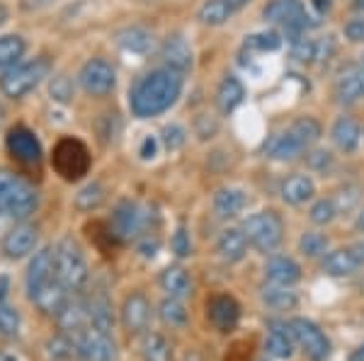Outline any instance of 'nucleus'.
<instances>
[{"instance_id": "f257e3e1", "label": "nucleus", "mask_w": 364, "mask_h": 361, "mask_svg": "<svg viewBox=\"0 0 364 361\" xmlns=\"http://www.w3.org/2000/svg\"><path fill=\"white\" fill-rule=\"evenodd\" d=\"M185 78L182 73L173 68H156V71L146 73L144 78L136 80V85L129 92V107L132 114L139 119H151L163 112H168L175 102H178Z\"/></svg>"}, {"instance_id": "f03ea898", "label": "nucleus", "mask_w": 364, "mask_h": 361, "mask_svg": "<svg viewBox=\"0 0 364 361\" xmlns=\"http://www.w3.org/2000/svg\"><path fill=\"white\" fill-rule=\"evenodd\" d=\"M37 209V191L25 179L0 167V211L10 221H25Z\"/></svg>"}, {"instance_id": "7ed1b4c3", "label": "nucleus", "mask_w": 364, "mask_h": 361, "mask_svg": "<svg viewBox=\"0 0 364 361\" xmlns=\"http://www.w3.org/2000/svg\"><path fill=\"white\" fill-rule=\"evenodd\" d=\"M240 231L248 238V245L257 252H274L284 240V221L277 211H257L240 223Z\"/></svg>"}, {"instance_id": "20e7f679", "label": "nucleus", "mask_w": 364, "mask_h": 361, "mask_svg": "<svg viewBox=\"0 0 364 361\" xmlns=\"http://www.w3.org/2000/svg\"><path fill=\"white\" fill-rule=\"evenodd\" d=\"M54 267H56V279L68 291H80L87 284V279H90L83 250H80L78 243L70 240V238H63V240L56 243Z\"/></svg>"}, {"instance_id": "39448f33", "label": "nucleus", "mask_w": 364, "mask_h": 361, "mask_svg": "<svg viewBox=\"0 0 364 361\" xmlns=\"http://www.w3.org/2000/svg\"><path fill=\"white\" fill-rule=\"evenodd\" d=\"M51 66L46 58H34V61L27 63H15L8 71L0 75V92L5 97H13V100H20L27 92H32L42 80L49 75Z\"/></svg>"}, {"instance_id": "423d86ee", "label": "nucleus", "mask_w": 364, "mask_h": 361, "mask_svg": "<svg viewBox=\"0 0 364 361\" xmlns=\"http://www.w3.org/2000/svg\"><path fill=\"white\" fill-rule=\"evenodd\" d=\"M289 330H291L294 342L304 349V354H306L311 361H328V357L333 354L331 340H328V335L323 333L314 320L291 318L289 320Z\"/></svg>"}, {"instance_id": "0eeeda50", "label": "nucleus", "mask_w": 364, "mask_h": 361, "mask_svg": "<svg viewBox=\"0 0 364 361\" xmlns=\"http://www.w3.org/2000/svg\"><path fill=\"white\" fill-rule=\"evenodd\" d=\"M265 22L272 25H282L287 29L289 37H294L291 42L304 37V29H306V8H304L301 0H269L262 10Z\"/></svg>"}, {"instance_id": "6e6552de", "label": "nucleus", "mask_w": 364, "mask_h": 361, "mask_svg": "<svg viewBox=\"0 0 364 361\" xmlns=\"http://www.w3.org/2000/svg\"><path fill=\"white\" fill-rule=\"evenodd\" d=\"M146 228H149V211H146L144 206H139L136 201H119L117 204L112 221H109L112 238L127 243V240L139 238Z\"/></svg>"}, {"instance_id": "1a4fd4ad", "label": "nucleus", "mask_w": 364, "mask_h": 361, "mask_svg": "<svg viewBox=\"0 0 364 361\" xmlns=\"http://www.w3.org/2000/svg\"><path fill=\"white\" fill-rule=\"evenodd\" d=\"M54 167L68 182L80 179L83 174H87V167H90L87 148L80 141H75V138H63L54 150Z\"/></svg>"}, {"instance_id": "9d476101", "label": "nucleus", "mask_w": 364, "mask_h": 361, "mask_svg": "<svg viewBox=\"0 0 364 361\" xmlns=\"http://www.w3.org/2000/svg\"><path fill=\"white\" fill-rule=\"evenodd\" d=\"M80 85L87 95L92 97H105L114 90L117 85V73H114V66L107 61V58H90L83 68H80V75H78Z\"/></svg>"}, {"instance_id": "9b49d317", "label": "nucleus", "mask_w": 364, "mask_h": 361, "mask_svg": "<svg viewBox=\"0 0 364 361\" xmlns=\"http://www.w3.org/2000/svg\"><path fill=\"white\" fill-rule=\"evenodd\" d=\"M75 345H78V357L83 361H117V345L107 333L85 328L75 335Z\"/></svg>"}, {"instance_id": "f8f14e48", "label": "nucleus", "mask_w": 364, "mask_h": 361, "mask_svg": "<svg viewBox=\"0 0 364 361\" xmlns=\"http://www.w3.org/2000/svg\"><path fill=\"white\" fill-rule=\"evenodd\" d=\"M151 323V301L146 299L141 291H134L122 304V325H124L127 335L136 337L149 330Z\"/></svg>"}, {"instance_id": "ddd939ff", "label": "nucleus", "mask_w": 364, "mask_h": 361, "mask_svg": "<svg viewBox=\"0 0 364 361\" xmlns=\"http://www.w3.org/2000/svg\"><path fill=\"white\" fill-rule=\"evenodd\" d=\"M207 318L209 323L214 325V330L219 333H233L238 328V320H240V306L233 296L228 294H216L209 299L207 304Z\"/></svg>"}, {"instance_id": "4468645a", "label": "nucleus", "mask_w": 364, "mask_h": 361, "mask_svg": "<svg viewBox=\"0 0 364 361\" xmlns=\"http://www.w3.org/2000/svg\"><path fill=\"white\" fill-rule=\"evenodd\" d=\"M37 240H39V233H37L34 226H29V223L15 226V228H10L8 233H5V238H3L5 257H10V260L27 257L29 252H34Z\"/></svg>"}, {"instance_id": "2eb2a0df", "label": "nucleus", "mask_w": 364, "mask_h": 361, "mask_svg": "<svg viewBox=\"0 0 364 361\" xmlns=\"http://www.w3.org/2000/svg\"><path fill=\"white\" fill-rule=\"evenodd\" d=\"M8 150L13 153L15 160L25 162V165H39L42 160V148L34 133L25 129V126H15L8 133Z\"/></svg>"}, {"instance_id": "dca6fc26", "label": "nucleus", "mask_w": 364, "mask_h": 361, "mask_svg": "<svg viewBox=\"0 0 364 361\" xmlns=\"http://www.w3.org/2000/svg\"><path fill=\"white\" fill-rule=\"evenodd\" d=\"M56 279V267H54V248H42L39 252H34L32 262L27 270V291L34 294L37 289H42L44 284Z\"/></svg>"}, {"instance_id": "f3484780", "label": "nucleus", "mask_w": 364, "mask_h": 361, "mask_svg": "<svg viewBox=\"0 0 364 361\" xmlns=\"http://www.w3.org/2000/svg\"><path fill=\"white\" fill-rule=\"evenodd\" d=\"M304 150H309V148L299 141V138L289 129L269 136L267 143H265V155H267V158H272V160H279V162L299 160L304 155Z\"/></svg>"}, {"instance_id": "a211bd4d", "label": "nucleus", "mask_w": 364, "mask_h": 361, "mask_svg": "<svg viewBox=\"0 0 364 361\" xmlns=\"http://www.w3.org/2000/svg\"><path fill=\"white\" fill-rule=\"evenodd\" d=\"M364 97V63L345 68L336 83V100L340 104H355Z\"/></svg>"}, {"instance_id": "6ab92c4d", "label": "nucleus", "mask_w": 364, "mask_h": 361, "mask_svg": "<svg viewBox=\"0 0 364 361\" xmlns=\"http://www.w3.org/2000/svg\"><path fill=\"white\" fill-rule=\"evenodd\" d=\"M29 299H32V304L39 308L42 313H46V316H58V313L63 311V306L68 304V289L63 287L58 279H54V282L44 284L42 289H37L34 294H29Z\"/></svg>"}, {"instance_id": "aec40b11", "label": "nucleus", "mask_w": 364, "mask_h": 361, "mask_svg": "<svg viewBox=\"0 0 364 361\" xmlns=\"http://www.w3.org/2000/svg\"><path fill=\"white\" fill-rule=\"evenodd\" d=\"M161 56L163 61H166L168 68H173V71H178L185 75L187 71L192 68V46L187 42L182 34H170V37L163 42V49H161Z\"/></svg>"}, {"instance_id": "412c9836", "label": "nucleus", "mask_w": 364, "mask_h": 361, "mask_svg": "<svg viewBox=\"0 0 364 361\" xmlns=\"http://www.w3.org/2000/svg\"><path fill=\"white\" fill-rule=\"evenodd\" d=\"M279 194H282V201L289 204V206H301V204H306L316 196V182L309 174L294 172L282 182Z\"/></svg>"}, {"instance_id": "4be33fe9", "label": "nucleus", "mask_w": 364, "mask_h": 361, "mask_svg": "<svg viewBox=\"0 0 364 361\" xmlns=\"http://www.w3.org/2000/svg\"><path fill=\"white\" fill-rule=\"evenodd\" d=\"M265 279L272 284H282V287H294L301 279V265L294 257L274 255L265 262Z\"/></svg>"}, {"instance_id": "5701e85b", "label": "nucleus", "mask_w": 364, "mask_h": 361, "mask_svg": "<svg viewBox=\"0 0 364 361\" xmlns=\"http://www.w3.org/2000/svg\"><path fill=\"white\" fill-rule=\"evenodd\" d=\"M265 354L269 359H291L294 337H291L289 323H269V333L265 337Z\"/></svg>"}, {"instance_id": "b1692460", "label": "nucleus", "mask_w": 364, "mask_h": 361, "mask_svg": "<svg viewBox=\"0 0 364 361\" xmlns=\"http://www.w3.org/2000/svg\"><path fill=\"white\" fill-rule=\"evenodd\" d=\"M248 206V194L238 187H224L214 194V213L221 221L236 218Z\"/></svg>"}, {"instance_id": "393cba45", "label": "nucleus", "mask_w": 364, "mask_h": 361, "mask_svg": "<svg viewBox=\"0 0 364 361\" xmlns=\"http://www.w3.org/2000/svg\"><path fill=\"white\" fill-rule=\"evenodd\" d=\"M87 304V328L100 330V333H112L114 328V313H112V301L107 299V294H95Z\"/></svg>"}, {"instance_id": "a878e982", "label": "nucleus", "mask_w": 364, "mask_h": 361, "mask_svg": "<svg viewBox=\"0 0 364 361\" xmlns=\"http://www.w3.org/2000/svg\"><path fill=\"white\" fill-rule=\"evenodd\" d=\"M321 267H323V272H326L328 277H352L357 270H362L360 260L355 257L352 248L331 250L328 255H323Z\"/></svg>"}, {"instance_id": "bb28decb", "label": "nucleus", "mask_w": 364, "mask_h": 361, "mask_svg": "<svg viewBox=\"0 0 364 361\" xmlns=\"http://www.w3.org/2000/svg\"><path fill=\"white\" fill-rule=\"evenodd\" d=\"M248 248V238H245V233L240 228H226L219 235V240H216V255L224 262H228V265L243 260Z\"/></svg>"}, {"instance_id": "cd10ccee", "label": "nucleus", "mask_w": 364, "mask_h": 361, "mask_svg": "<svg viewBox=\"0 0 364 361\" xmlns=\"http://www.w3.org/2000/svg\"><path fill=\"white\" fill-rule=\"evenodd\" d=\"M331 138L340 153H355L362 141V129L352 116H338L331 129Z\"/></svg>"}, {"instance_id": "c85d7f7f", "label": "nucleus", "mask_w": 364, "mask_h": 361, "mask_svg": "<svg viewBox=\"0 0 364 361\" xmlns=\"http://www.w3.org/2000/svg\"><path fill=\"white\" fill-rule=\"evenodd\" d=\"M260 301L269 311H279V313L294 311L299 306L296 291H291V287H282V284H272V282H267L265 287L260 289Z\"/></svg>"}, {"instance_id": "c756f323", "label": "nucleus", "mask_w": 364, "mask_h": 361, "mask_svg": "<svg viewBox=\"0 0 364 361\" xmlns=\"http://www.w3.org/2000/svg\"><path fill=\"white\" fill-rule=\"evenodd\" d=\"M243 100H245L243 83H240L236 75H226L219 83V87H216V97H214L216 109H219L221 114H231Z\"/></svg>"}, {"instance_id": "7c9ffc66", "label": "nucleus", "mask_w": 364, "mask_h": 361, "mask_svg": "<svg viewBox=\"0 0 364 361\" xmlns=\"http://www.w3.org/2000/svg\"><path fill=\"white\" fill-rule=\"evenodd\" d=\"M161 289L166 291L170 299H187L192 294V279L182 267H166L161 272V279H158Z\"/></svg>"}, {"instance_id": "2f4dec72", "label": "nucleus", "mask_w": 364, "mask_h": 361, "mask_svg": "<svg viewBox=\"0 0 364 361\" xmlns=\"http://www.w3.org/2000/svg\"><path fill=\"white\" fill-rule=\"evenodd\" d=\"M56 320L66 333L78 335L80 330L87 328V304L83 299H68V304L63 306V311L58 313Z\"/></svg>"}, {"instance_id": "473e14b6", "label": "nucleus", "mask_w": 364, "mask_h": 361, "mask_svg": "<svg viewBox=\"0 0 364 361\" xmlns=\"http://www.w3.org/2000/svg\"><path fill=\"white\" fill-rule=\"evenodd\" d=\"M117 44L127 51V54H136V56H146L154 46V34L146 32L144 27H127L117 34Z\"/></svg>"}, {"instance_id": "72a5a7b5", "label": "nucleus", "mask_w": 364, "mask_h": 361, "mask_svg": "<svg viewBox=\"0 0 364 361\" xmlns=\"http://www.w3.org/2000/svg\"><path fill=\"white\" fill-rule=\"evenodd\" d=\"M141 357L144 361H173V347L161 333H146L141 342Z\"/></svg>"}, {"instance_id": "f704fd0d", "label": "nucleus", "mask_w": 364, "mask_h": 361, "mask_svg": "<svg viewBox=\"0 0 364 361\" xmlns=\"http://www.w3.org/2000/svg\"><path fill=\"white\" fill-rule=\"evenodd\" d=\"M233 10L226 5V0H207V3L199 8L197 20L207 27H221L231 20Z\"/></svg>"}, {"instance_id": "c9c22d12", "label": "nucleus", "mask_w": 364, "mask_h": 361, "mask_svg": "<svg viewBox=\"0 0 364 361\" xmlns=\"http://www.w3.org/2000/svg\"><path fill=\"white\" fill-rule=\"evenodd\" d=\"M25 54V39L17 34H8L0 37V68H10Z\"/></svg>"}, {"instance_id": "e433bc0d", "label": "nucleus", "mask_w": 364, "mask_h": 361, "mask_svg": "<svg viewBox=\"0 0 364 361\" xmlns=\"http://www.w3.org/2000/svg\"><path fill=\"white\" fill-rule=\"evenodd\" d=\"M289 131L294 133L299 141H301L309 148V145H314L321 138L323 129H321V124L314 119V116H299V119H294L289 124Z\"/></svg>"}, {"instance_id": "4c0bfd02", "label": "nucleus", "mask_w": 364, "mask_h": 361, "mask_svg": "<svg viewBox=\"0 0 364 361\" xmlns=\"http://www.w3.org/2000/svg\"><path fill=\"white\" fill-rule=\"evenodd\" d=\"M46 347H49V357L54 361H70L73 357H78V345H75V337H70L68 333L51 337Z\"/></svg>"}, {"instance_id": "58836bf2", "label": "nucleus", "mask_w": 364, "mask_h": 361, "mask_svg": "<svg viewBox=\"0 0 364 361\" xmlns=\"http://www.w3.org/2000/svg\"><path fill=\"white\" fill-rule=\"evenodd\" d=\"M158 316H161V320L166 325H170V328H185L187 325V311L185 306H182L180 299H168L161 304V311H158Z\"/></svg>"}, {"instance_id": "ea45409f", "label": "nucleus", "mask_w": 364, "mask_h": 361, "mask_svg": "<svg viewBox=\"0 0 364 361\" xmlns=\"http://www.w3.org/2000/svg\"><path fill=\"white\" fill-rule=\"evenodd\" d=\"M282 46V39L277 32H257L250 34L245 39V49L248 51H257V54H267V51H277Z\"/></svg>"}, {"instance_id": "a19ab883", "label": "nucleus", "mask_w": 364, "mask_h": 361, "mask_svg": "<svg viewBox=\"0 0 364 361\" xmlns=\"http://www.w3.org/2000/svg\"><path fill=\"white\" fill-rule=\"evenodd\" d=\"M299 250L301 255L306 257H318V255H326L328 252V238L323 233H316V231H309L299 238Z\"/></svg>"}, {"instance_id": "79ce46f5", "label": "nucleus", "mask_w": 364, "mask_h": 361, "mask_svg": "<svg viewBox=\"0 0 364 361\" xmlns=\"http://www.w3.org/2000/svg\"><path fill=\"white\" fill-rule=\"evenodd\" d=\"M102 201H105V189H102V184H97V182L87 184L85 189H80L78 194H75V206H78L80 211H92V209H97Z\"/></svg>"}, {"instance_id": "37998d69", "label": "nucleus", "mask_w": 364, "mask_h": 361, "mask_svg": "<svg viewBox=\"0 0 364 361\" xmlns=\"http://www.w3.org/2000/svg\"><path fill=\"white\" fill-rule=\"evenodd\" d=\"M336 216H338V206L333 199H318L309 211V218L314 226H328L336 221Z\"/></svg>"}, {"instance_id": "c03bdc74", "label": "nucleus", "mask_w": 364, "mask_h": 361, "mask_svg": "<svg viewBox=\"0 0 364 361\" xmlns=\"http://www.w3.org/2000/svg\"><path fill=\"white\" fill-rule=\"evenodd\" d=\"M20 333V313L15 308L0 304V335L15 337Z\"/></svg>"}, {"instance_id": "a18cd8bd", "label": "nucleus", "mask_w": 364, "mask_h": 361, "mask_svg": "<svg viewBox=\"0 0 364 361\" xmlns=\"http://www.w3.org/2000/svg\"><path fill=\"white\" fill-rule=\"evenodd\" d=\"M49 92L58 102H70L73 100V83H70V78H66V75H56V78H51Z\"/></svg>"}, {"instance_id": "49530a36", "label": "nucleus", "mask_w": 364, "mask_h": 361, "mask_svg": "<svg viewBox=\"0 0 364 361\" xmlns=\"http://www.w3.org/2000/svg\"><path fill=\"white\" fill-rule=\"evenodd\" d=\"M163 145L168 150H180L185 145V129L180 124H168L163 129Z\"/></svg>"}, {"instance_id": "de8ad7c7", "label": "nucleus", "mask_w": 364, "mask_h": 361, "mask_svg": "<svg viewBox=\"0 0 364 361\" xmlns=\"http://www.w3.org/2000/svg\"><path fill=\"white\" fill-rule=\"evenodd\" d=\"M343 34H345V39L352 44H364V15H357V17H352V20L345 22Z\"/></svg>"}, {"instance_id": "09e8293b", "label": "nucleus", "mask_w": 364, "mask_h": 361, "mask_svg": "<svg viewBox=\"0 0 364 361\" xmlns=\"http://www.w3.org/2000/svg\"><path fill=\"white\" fill-rule=\"evenodd\" d=\"M357 199H360V189L357 187H345L338 191V196H333V201H336V206H338V213L350 211L357 204Z\"/></svg>"}, {"instance_id": "8fccbe9b", "label": "nucleus", "mask_w": 364, "mask_h": 361, "mask_svg": "<svg viewBox=\"0 0 364 361\" xmlns=\"http://www.w3.org/2000/svg\"><path fill=\"white\" fill-rule=\"evenodd\" d=\"M170 248H173V252L178 255V257H187V255L192 252V243H190V235H187L185 228L175 231L173 240H170Z\"/></svg>"}, {"instance_id": "3c124183", "label": "nucleus", "mask_w": 364, "mask_h": 361, "mask_svg": "<svg viewBox=\"0 0 364 361\" xmlns=\"http://www.w3.org/2000/svg\"><path fill=\"white\" fill-rule=\"evenodd\" d=\"M309 162H311V167H316V170H326V167H331V153L328 150H314V153L309 155Z\"/></svg>"}, {"instance_id": "603ef678", "label": "nucleus", "mask_w": 364, "mask_h": 361, "mask_svg": "<svg viewBox=\"0 0 364 361\" xmlns=\"http://www.w3.org/2000/svg\"><path fill=\"white\" fill-rule=\"evenodd\" d=\"M156 150H158V141L154 136H146L144 143H141V158H144V160L156 158Z\"/></svg>"}, {"instance_id": "864d4df0", "label": "nucleus", "mask_w": 364, "mask_h": 361, "mask_svg": "<svg viewBox=\"0 0 364 361\" xmlns=\"http://www.w3.org/2000/svg\"><path fill=\"white\" fill-rule=\"evenodd\" d=\"M352 252H355V257L360 260V265L364 267V243H355V245H350Z\"/></svg>"}, {"instance_id": "5fc2aeb1", "label": "nucleus", "mask_w": 364, "mask_h": 361, "mask_svg": "<svg viewBox=\"0 0 364 361\" xmlns=\"http://www.w3.org/2000/svg\"><path fill=\"white\" fill-rule=\"evenodd\" d=\"M8 287H10L8 277H0V304H3L5 296H8Z\"/></svg>"}, {"instance_id": "6e6d98bb", "label": "nucleus", "mask_w": 364, "mask_h": 361, "mask_svg": "<svg viewBox=\"0 0 364 361\" xmlns=\"http://www.w3.org/2000/svg\"><path fill=\"white\" fill-rule=\"evenodd\" d=\"M248 3H250V0H226V5L233 10V13H236V10H240V8H245Z\"/></svg>"}, {"instance_id": "4d7b16f0", "label": "nucleus", "mask_w": 364, "mask_h": 361, "mask_svg": "<svg viewBox=\"0 0 364 361\" xmlns=\"http://www.w3.org/2000/svg\"><path fill=\"white\" fill-rule=\"evenodd\" d=\"M350 361H364V345H360L350 354Z\"/></svg>"}, {"instance_id": "13d9d810", "label": "nucleus", "mask_w": 364, "mask_h": 361, "mask_svg": "<svg viewBox=\"0 0 364 361\" xmlns=\"http://www.w3.org/2000/svg\"><path fill=\"white\" fill-rule=\"evenodd\" d=\"M357 231H360V233H364V209H362V211H360V216H357Z\"/></svg>"}, {"instance_id": "bf43d9fd", "label": "nucleus", "mask_w": 364, "mask_h": 361, "mask_svg": "<svg viewBox=\"0 0 364 361\" xmlns=\"http://www.w3.org/2000/svg\"><path fill=\"white\" fill-rule=\"evenodd\" d=\"M0 361H17V357H13V354H8V352H0Z\"/></svg>"}, {"instance_id": "052dcab7", "label": "nucleus", "mask_w": 364, "mask_h": 361, "mask_svg": "<svg viewBox=\"0 0 364 361\" xmlns=\"http://www.w3.org/2000/svg\"><path fill=\"white\" fill-rule=\"evenodd\" d=\"M8 20V10H5V5H0V25Z\"/></svg>"}, {"instance_id": "680f3d73", "label": "nucleus", "mask_w": 364, "mask_h": 361, "mask_svg": "<svg viewBox=\"0 0 364 361\" xmlns=\"http://www.w3.org/2000/svg\"><path fill=\"white\" fill-rule=\"evenodd\" d=\"M355 8L360 10V13H364V0H355Z\"/></svg>"}, {"instance_id": "e2e57ef3", "label": "nucleus", "mask_w": 364, "mask_h": 361, "mask_svg": "<svg viewBox=\"0 0 364 361\" xmlns=\"http://www.w3.org/2000/svg\"><path fill=\"white\" fill-rule=\"evenodd\" d=\"M3 116H5V112H3V107H0V121H3Z\"/></svg>"}, {"instance_id": "0e129e2a", "label": "nucleus", "mask_w": 364, "mask_h": 361, "mask_svg": "<svg viewBox=\"0 0 364 361\" xmlns=\"http://www.w3.org/2000/svg\"><path fill=\"white\" fill-rule=\"evenodd\" d=\"M362 63H364V56H362Z\"/></svg>"}, {"instance_id": "69168bd1", "label": "nucleus", "mask_w": 364, "mask_h": 361, "mask_svg": "<svg viewBox=\"0 0 364 361\" xmlns=\"http://www.w3.org/2000/svg\"><path fill=\"white\" fill-rule=\"evenodd\" d=\"M362 138H364V131H362Z\"/></svg>"}]
</instances>
